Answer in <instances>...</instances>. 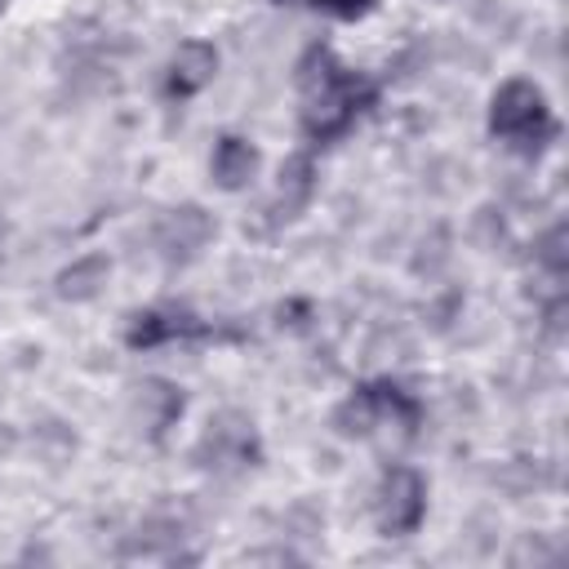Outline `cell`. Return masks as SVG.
<instances>
[{
	"label": "cell",
	"mask_w": 569,
	"mask_h": 569,
	"mask_svg": "<svg viewBox=\"0 0 569 569\" xmlns=\"http://www.w3.org/2000/svg\"><path fill=\"white\" fill-rule=\"evenodd\" d=\"M298 93H302V133L311 142L342 138L356 116L373 102V84L347 71L329 44H311L298 58Z\"/></svg>",
	"instance_id": "cell-1"
},
{
	"label": "cell",
	"mask_w": 569,
	"mask_h": 569,
	"mask_svg": "<svg viewBox=\"0 0 569 569\" xmlns=\"http://www.w3.org/2000/svg\"><path fill=\"white\" fill-rule=\"evenodd\" d=\"M489 133L525 156L542 151L551 138H556V116H551V102L547 93L533 84V80H502L493 102H489Z\"/></svg>",
	"instance_id": "cell-2"
},
{
	"label": "cell",
	"mask_w": 569,
	"mask_h": 569,
	"mask_svg": "<svg viewBox=\"0 0 569 569\" xmlns=\"http://www.w3.org/2000/svg\"><path fill=\"white\" fill-rule=\"evenodd\" d=\"M196 462H200L204 471H218V476L258 467V462H262V440H258L253 418L240 413V409L213 413L209 427H204L200 440H196Z\"/></svg>",
	"instance_id": "cell-3"
},
{
	"label": "cell",
	"mask_w": 569,
	"mask_h": 569,
	"mask_svg": "<svg viewBox=\"0 0 569 569\" xmlns=\"http://www.w3.org/2000/svg\"><path fill=\"white\" fill-rule=\"evenodd\" d=\"M373 516L378 529L387 538H409L418 533V525L427 520V476L418 467H387L378 480V498H373Z\"/></svg>",
	"instance_id": "cell-4"
},
{
	"label": "cell",
	"mask_w": 569,
	"mask_h": 569,
	"mask_svg": "<svg viewBox=\"0 0 569 569\" xmlns=\"http://www.w3.org/2000/svg\"><path fill=\"white\" fill-rule=\"evenodd\" d=\"M213 231H218L213 213L196 200H182L156 222V249L169 267H187L191 258H200V249L213 240Z\"/></svg>",
	"instance_id": "cell-5"
},
{
	"label": "cell",
	"mask_w": 569,
	"mask_h": 569,
	"mask_svg": "<svg viewBox=\"0 0 569 569\" xmlns=\"http://www.w3.org/2000/svg\"><path fill=\"white\" fill-rule=\"evenodd\" d=\"M196 333H200V320L178 302H160V307L133 311L129 325H124V342L133 351H151V347L182 342V338H196Z\"/></svg>",
	"instance_id": "cell-6"
},
{
	"label": "cell",
	"mask_w": 569,
	"mask_h": 569,
	"mask_svg": "<svg viewBox=\"0 0 569 569\" xmlns=\"http://www.w3.org/2000/svg\"><path fill=\"white\" fill-rule=\"evenodd\" d=\"M182 409H187V396H182V387L169 382V378H142V382L133 387V418H138L142 436L156 440V445L169 436V427H178Z\"/></svg>",
	"instance_id": "cell-7"
},
{
	"label": "cell",
	"mask_w": 569,
	"mask_h": 569,
	"mask_svg": "<svg viewBox=\"0 0 569 569\" xmlns=\"http://www.w3.org/2000/svg\"><path fill=\"white\" fill-rule=\"evenodd\" d=\"M218 76V49L209 40H182L164 67V93L187 102L196 93H204Z\"/></svg>",
	"instance_id": "cell-8"
},
{
	"label": "cell",
	"mask_w": 569,
	"mask_h": 569,
	"mask_svg": "<svg viewBox=\"0 0 569 569\" xmlns=\"http://www.w3.org/2000/svg\"><path fill=\"white\" fill-rule=\"evenodd\" d=\"M316 160L307 156V151H293L280 169H276V191H271V204H267V213L276 218V222H289V218H298L307 204H311V196H316Z\"/></svg>",
	"instance_id": "cell-9"
},
{
	"label": "cell",
	"mask_w": 569,
	"mask_h": 569,
	"mask_svg": "<svg viewBox=\"0 0 569 569\" xmlns=\"http://www.w3.org/2000/svg\"><path fill=\"white\" fill-rule=\"evenodd\" d=\"M258 169H262V156H258V147H253L249 138L222 133V138L213 142L209 178H213L218 191H244V187L258 178Z\"/></svg>",
	"instance_id": "cell-10"
},
{
	"label": "cell",
	"mask_w": 569,
	"mask_h": 569,
	"mask_svg": "<svg viewBox=\"0 0 569 569\" xmlns=\"http://www.w3.org/2000/svg\"><path fill=\"white\" fill-rule=\"evenodd\" d=\"M107 280H111V258L107 253H80L53 276V293L62 302H93V298H102Z\"/></svg>",
	"instance_id": "cell-11"
},
{
	"label": "cell",
	"mask_w": 569,
	"mask_h": 569,
	"mask_svg": "<svg viewBox=\"0 0 569 569\" xmlns=\"http://www.w3.org/2000/svg\"><path fill=\"white\" fill-rule=\"evenodd\" d=\"M333 431L347 436V440L378 436V391H373V382L356 387V391L333 409Z\"/></svg>",
	"instance_id": "cell-12"
},
{
	"label": "cell",
	"mask_w": 569,
	"mask_h": 569,
	"mask_svg": "<svg viewBox=\"0 0 569 569\" xmlns=\"http://www.w3.org/2000/svg\"><path fill=\"white\" fill-rule=\"evenodd\" d=\"M533 267H538L547 280L565 284V271H569V231H565V222H556V227H547V231L538 236V244H533Z\"/></svg>",
	"instance_id": "cell-13"
},
{
	"label": "cell",
	"mask_w": 569,
	"mask_h": 569,
	"mask_svg": "<svg viewBox=\"0 0 569 569\" xmlns=\"http://www.w3.org/2000/svg\"><path fill=\"white\" fill-rule=\"evenodd\" d=\"M311 9H320L329 18H365L373 9V0H311Z\"/></svg>",
	"instance_id": "cell-14"
},
{
	"label": "cell",
	"mask_w": 569,
	"mask_h": 569,
	"mask_svg": "<svg viewBox=\"0 0 569 569\" xmlns=\"http://www.w3.org/2000/svg\"><path fill=\"white\" fill-rule=\"evenodd\" d=\"M9 244H13V222H9V213L0 209V262H4V253H9Z\"/></svg>",
	"instance_id": "cell-15"
},
{
	"label": "cell",
	"mask_w": 569,
	"mask_h": 569,
	"mask_svg": "<svg viewBox=\"0 0 569 569\" xmlns=\"http://www.w3.org/2000/svg\"><path fill=\"white\" fill-rule=\"evenodd\" d=\"M4 4H9V0H0V9H4Z\"/></svg>",
	"instance_id": "cell-16"
},
{
	"label": "cell",
	"mask_w": 569,
	"mask_h": 569,
	"mask_svg": "<svg viewBox=\"0 0 569 569\" xmlns=\"http://www.w3.org/2000/svg\"><path fill=\"white\" fill-rule=\"evenodd\" d=\"M280 4H284V0H280Z\"/></svg>",
	"instance_id": "cell-17"
}]
</instances>
